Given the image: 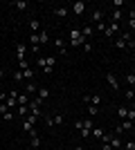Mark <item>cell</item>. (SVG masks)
<instances>
[{
  "mask_svg": "<svg viewBox=\"0 0 135 150\" xmlns=\"http://www.w3.org/2000/svg\"><path fill=\"white\" fill-rule=\"evenodd\" d=\"M84 43H86V38L81 36V29H79V27H72L70 29V45L72 47H81Z\"/></svg>",
  "mask_w": 135,
  "mask_h": 150,
  "instance_id": "6da1fadb",
  "label": "cell"
},
{
  "mask_svg": "<svg viewBox=\"0 0 135 150\" xmlns=\"http://www.w3.org/2000/svg\"><path fill=\"white\" fill-rule=\"evenodd\" d=\"M41 105H43V101H39L36 96H32V99H29V103H27L29 114H34V117H39V119H41Z\"/></svg>",
  "mask_w": 135,
  "mask_h": 150,
  "instance_id": "7a4b0ae2",
  "label": "cell"
},
{
  "mask_svg": "<svg viewBox=\"0 0 135 150\" xmlns=\"http://www.w3.org/2000/svg\"><path fill=\"white\" fill-rule=\"evenodd\" d=\"M117 34H119V23H106V29H104V36L106 38H115Z\"/></svg>",
  "mask_w": 135,
  "mask_h": 150,
  "instance_id": "3957f363",
  "label": "cell"
},
{
  "mask_svg": "<svg viewBox=\"0 0 135 150\" xmlns=\"http://www.w3.org/2000/svg\"><path fill=\"white\" fill-rule=\"evenodd\" d=\"M117 38L126 45V50H129V47L133 50V47H135V38H133V34H131V31H119V36H117Z\"/></svg>",
  "mask_w": 135,
  "mask_h": 150,
  "instance_id": "277c9868",
  "label": "cell"
},
{
  "mask_svg": "<svg viewBox=\"0 0 135 150\" xmlns=\"http://www.w3.org/2000/svg\"><path fill=\"white\" fill-rule=\"evenodd\" d=\"M133 128H135V123H133V121H129V119H122V123H119V125L115 128V134L119 137L122 132H129V130H133Z\"/></svg>",
  "mask_w": 135,
  "mask_h": 150,
  "instance_id": "5b68a950",
  "label": "cell"
},
{
  "mask_svg": "<svg viewBox=\"0 0 135 150\" xmlns=\"http://www.w3.org/2000/svg\"><path fill=\"white\" fill-rule=\"evenodd\" d=\"M92 128H95V121H92V117H88V119L84 121V128H81V132H79V134H81L84 139H88L90 132H92Z\"/></svg>",
  "mask_w": 135,
  "mask_h": 150,
  "instance_id": "8992f818",
  "label": "cell"
},
{
  "mask_svg": "<svg viewBox=\"0 0 135 150\" xmlns=\"http://www.w3.org/2000/svg\"><path fill=\"white\" fill-rule=\"evenodd\" d=\"M106 83H108L110 85V90H113V92H119V81H117V76L113 74V72H108V74H106Z\"/></svg>",
  "mask_w": 135,
  "mask_h": 150,
  "instance_id": "52a82bcc",
  "label": "cell"
},
{
  "mask_svg": "<svg viewBox=\"0 0 135 150\" xmlns=\"http://www.w3.org/2000/svg\"><path fill=\"white\" fill-rule=\"evenodd\" d=\"M45 123H47V125H61V123H63V114L54 112L52 117H45Z\"/></svg>",
  "mask_w": 135,
  "mask_h": 150,
  "instance_id": "ba28073f",
  "label": "cell"
},
{
  "mask_svg": "<svg viewBox=\"0 0 135 150\" xmlns=\"http://www.w3.org/2000/svg\"><path fill=\"white\" fill-rule=\"evenodd\" d=\"M25 54H27V45L25 43H16V61H27L25 58Z\"/></svg>",
  "mask_w": 135,
  "mask_h": 150,
  "instance_id": "9c48e42d",
  "label": "cell"
},
{
  "mask_svg": "<svg viewBox=\"0 0 135 150\" xmlns=\"http://www.w3.org/2000/svg\"><path fill=\"white\" fill-rule=\"evenodd\" d=\"M90 20H92L90 25H99V23H104V11H101V9H92V11H90Z\"/></svg>",
  "mask_w": 135,
  "mask_h": 150,
  "instance_id": "30bf717a",
  "label": "cell"
},
{
  "mask_svg": "<svg viewBox=\"0 0 135 150\" xmlns=\"http://www.w3.org/2000/svg\"><path fill=\"white\" fill-rule=\"evenodd\" d=\"M54 47H56V52L59 54H68V47H65V40L61 36H56L54 38Z\"/></svg>",
  "mask_w": 135,
  "mask_h": 150,
  "instance_id": "8fae6325",
  "label": "cell"
},
{
  "mask_svg": "<svg viewBox=\"0 0 135 150\" xmlns=\"http://www.w3.org/2000/svg\"><path fill=\"white\" fill-rule=\"evenodd\" d=\"M95 34H97V31H95V27H92V25H84V27H81V36H84L86 40H90Z\"/></svg>",
  "mask_w": 135,
  "mask_h": 150,
  "instance_id": "7c38bea8",
  "label": "cell"
},
{
  "mask_svg": "<svg viewBox=\"0 0 135 150\" xmlns=\"http://www.w3.org/2000/svg\"><path fill=\"white\" fill-rule=\"evenodd\" d=\"M84 103H88V105H99V103H101V96H99V94H88V96H84Z\"/></svg>",
  "mask_w": 135,
  "mask_h": 150,
  "instance_id": "4fadbf2b",
  "label": "cell"
},
{
  "mask_svg": "<svg viewBox=\"0 0 135 150\" xmlns=\"http://www.w3.org/2000/svg\"><path fill=\"white\" fill-rule=\"evenodd\" d=\"M84 11H86V2H81V0L72 2V13H74V16H81Z\"/></svg>",
  "mask_w": 135,
  "mask_h": 150,
  "instance_id": "5bb4252c",
  "label": "cell"
},
{
  "mask_svg": "<svg viewBox=\"0 0 135 150\" xmlns=\"http://www.w3.org/2000/svg\"><path fill=\"white\" fill-rule=\"evenodd\" d=\"M25 92L29 94V96H36V92H39V85L34 81H27V85H25Z\"/></svg>",
  "mask_w": 135,
  "mask_h": 150,
  "instance_id": "9a60e30c",
  "label": "cell"
},
{
  "mask_svg": "<svg viewBox=\"0 0 135 150\" xmlns=\"http://www.w3.org/2000/svg\"><path fill=\"white\" fill-rule=\"evenodd\" d=\"M29 141H32V148H41V137H39V132H36V130L29 132Z\"/></svg>",
  "mask_w": 135,
  "mask_h": 150,
  "instance_id": "2e32d148",
  "label": "cell"
},
{
  "mask_svg": "<svg viewBox=\"0 0 135 150\" xmlns=\"http://www.w3.org/2000/svg\"><path fill=\"white\" fill-rule=\"evenodd\" d=\"M52 13H54L56 18H68V7H54Z\"/></svg>",
  "mask_w": 135,
  "mask_h": 150,
  "instance_id": "e0dca14e",
  "label": "cell"
},
{
  "mask_svg": "<svg viewBox=\"0 0 135 150\" xmlns=\"http://www.w3.org/2000/svg\"><path fill=\"white\" fill-rule=\"evenodd\" d=\"M47 96H50V90H47V88H43V85H39V92H36V99H39V101H45Z\"/></svg>",
  "mask_w": 135,
  "mask_h": 150,
  "instance_id": "ac0fdd59",
  "label": "cell"
},
{
  "mask_svg": "<svg viewBox=\"0 0 135 150\" xmlns=\"http://www.w3.org/2000/svg\"><path fill=\"white\" fill-rule=\"evenodd\" d=\"M110 148H113V150H119V148H122V139L117 137L115 132H113V139H110Z\"/></svg>",
  "mask_w": 135,
  "mask_h": 150,
  "instance_id": "d6986e66",
  "label": "cell"
},
{
  "mask_svg": "<svg viewBox=\"0 0 135 150\" xmlns=\"http://www.w3.org/2000/svg\"><path fill=\"white\" fill-rule=\"evenodd\" d=\"M29 99H32V96H29L27 92H18V105H27Z\"/></svg>",
  "mask_w": 135,
  "mask_h": 150,
  "instance_id": "ffe728a7",
  "label": "cell"
},
{
  "mask_svg": "<svg viewBox=\"0 0 135 150\" xmlns=\"http://www.w3.org/2000/svg\"><path fill=\"white\" fill-rule=\"evenodd\" d=\"M29 31H32V34H39V31H41V23L36 18L29 20Z\"/></svg>",
  "mask_w": 135,
  "mask_h": 150,
  "instance_id": "44dd1931",
  "label": "cell"
},
{
  "mask_svg": "<svg viewBox=\"0 0 135 150\" xmlns=\"http://www.w3.org/2000/svg\"><path fill=\"white\" fill-rule=\"evenodd\" d=\"M11 7H16L18 11H25L29 5H27V0H16V2H11Z\"/></svg>",
  "mask_w": 135,
  "mask_h": 150,
  "instance_id": "7402d4cb",
  "label": "cell"
},
{
  "mask_svg": "<svg viewBox=\"0 0 135 150\" xmlns=\"http://www.w3.org/2000/svg\"><path fill=\"white\" fill-rule=\"evenodd\" d=\"M122 20V9H113V13H110V23H119Z\"/></svg>",
  "mask_w": 135,
  "mask_h": 150,
  "instance_id": "603a6c76",
  "label": "cell"
},
{
  "mask_svg": "<svg viewBox=\"0 0 135 150\" xmlns=\"http://www.w3.org/2000/svg\"><path fill=\"white\" fill-rule=\"evenodd\" d=\"M14 112H16V117H27V114H29V110H27V105H18Z\"/></svg>",
  "mask_w": 135,
  "mask_h": 150,
  "instance_id": "cb8c5ba5",
  "label": "cell"
},
{
  "mask_svg": "<svg viewBox=\"0 0 135 150\" xmlns=\"http://www.w3.org/2000/svg\"><path fill=\"white\" fill-rule=\"evenodd\" d=\"M124 81H126V85H129V88H133V85H135V72H129V74L124 76Z\"/></svg>",
  "mask_w": 135,
  "mask_h": 150,
  "instance_id": "d4e9b609",
  "label": "cell"
},
{
  "mask_svg": "<svg viewBox=\"0 0 135 150\" xmlns=\"http://www.w3.org/2000/svg\"><path fill=\"white\" fill-rule=\"evenodd\" d=\"M90 137H95V139H101L104 137V128H92V132H90Z\"/></svg>",
  "mask_w": 135,
  "mask_h": 150,
  "instance_id": "484cf974",
  "label": "cell"
},
{
  "mask_svg": "<svg viewBox=\"0 0 135 150\" xmlns=\"http://www.w3.org/2000/svg\"><path fill=\"white\" fill-rule=\"evenodd\" d=\"M129 29H131V34L135 31V9L129 13Z\"/></svg>",
  "mask_w": 135,
  "mask_h": 150,
  "instance_id": "4316f807",
  "label": "cell"
},
{
  "mask_svg": "<svg viewBox=\"0 0 135 150\" xmlns=\"http://www.w3.org/2000/svg\"><path fill=\"white\" fill-rule=\"evenodd\" d=\"M47 40H50V34H47L45 29H41V31H39V43L43 45V43H47Z\"/></svg>",
  "mask_w": 135,
  "mask_h": 150,
  "instance_id": "83f0119b",
  "label": "cell"
},
{
  "mask_svg": "<svg viewBox=\"0 0 135 150\" xmlns=\"http://www.w3.org/2000/svg\"><path fill=\"white\" fill-rule=\"evenodd\" d=\"M47 58H50V56H39V58H36V65H39L41 69H45V67H47Z\"/></svg>",
  "mask_w": 135,
  "mask_h": 150,
  "instance_id": "f1b7e54d",
  "label": "cell"
},
{
  "mask_svg": "<svg viewBox=\"0 0 135 150\" xmlns=\"http://www.w3.org/2000/svg\"><path fill=\"white\" fill-rule=\"evenodd\" d=\"M117 114H119V119H126V117H129V108L119 105V108H117Z\"/></svg>",
  "mask_w": 135,
  "mask_h": 150,
  "instance_id": "f546056e",
  "label": "cell"
},
{
  "mask_svg": "<svg viewBox=\"0 0 135 150\" xmlns=\"http://www.w3.org/2000/svg\"><path fill=\"white\" fill-rule=\"evenodd\" d=\"M20 72H23V76H25V79L34 81V72H32V67H27V69H20Z\"/></svg>",
  "mask_w": 135,
  "mask_h": 150,
  "instance_id": "4dcf8cb0",
  "label": "cell"
},
{
  "mask_svg": "<svg viewBox=\"0 0 135 150\" xmlns=\"http://www.w3.org/2000/svg\"><path fill=\"white\" fill-rule=\"evenodd\" d=\"M88 114L90 117H97L99 114V105H88Z\"/></svg>",
  "mask_w": 135,
  "mask_h": 150,
  "instance_id": "1f68e13d",
  "label": "cell"
},
{
  "mask_svg": "<svg viewBox=\"0 0 135 150\" xmlns=\"http://www.w3.org/2000/svg\"><path fill=\"white\" fill-rule=\"evenodd\" d=\"M124 96H126V99H129V101H135V92H133V90H131V88H126V92H124Z\"/></svg>",
  "mask_w": 135,
  "mask_h": 150,
  "instance_id": "d6a6232c",
  "label": "cell"
},
{
  "mask_svg": "<svg viewBox=\"0 0 135 150\" xmlns=\"http://www.w3.org/2000/svg\"><path fill=\"white\" fill-rule=\"evenodd\" d=\"M81 47H84V52H86V54H90V52H92V43H90V40H86V43L81 45Z\"/></svg>",
  "mask_w": 135,
  "mask_h": 150,
  "instance_id": "836d02e7",
  "label": "cell"
},
{
  "mask_svg": "<svg viewBox=\"0 0 135 150\" xmlns=\"http://www.w3.org/2000/svg\"><path fill=\"white\" fill-rule=\"evenodd\" d=\"M7 112H11V110L7 108V103H0V117H5Z\"/></svg>",
  "mask_w": 135,
  "mask_h": 150,
  "instance_id": "e575fe53",
  "label": "cell"
},
{
  "mask_svg": "<svg viewBox=\"0 0 135 150\" xmlns=\"http://www.w3.org/2000/svg\"><path fill=\"white\" fill-rule=\"evenodd\" d=\"M14 81H25V76H23V72H14Z\"/></svg>",
  "mask_w": 135,
  "mask_h": 150,
  "instance_id": "d590c367",
  "label": "cell"
},
{
  "mask_svg": "<svg viewBox=\"0 0 135 150\" xmlns=\"http://www.w3.org/2000/svg\"><path fill=\"white\" fill-rule=\"evenodd\" d=\"M124 150H135V141H133V139H131V141H126V144H124Z\"/></svg>",
  "mask_w": 135,
  "mask_h": 150,
  "instance_id": "8d00e7d4",
  "label": "cell"
},
{
  "mask_svg": "<svg viewBox=\"0 0 135 150\" xmlns=\"http://www.w3.org/2000/svg\"><path fill=\"white\" fill-rule=\"evenodd\" d=\"M126 119H129V121H133V123H135V110H133V108H129V117H126Z\"/></svg>",
  "mask_w": 135,
  "mask_h": 150,
  "instance_id": "74e56055",
  "label": "cell"
},
{
  "mask_svg": "<svg viewBox=\"0 0 135 150\" xmlns=\"http://www.w3.org/2000/svg\"><path fill=\"white\" fill-rule=\"evenodd\" d=\"M74 128H77V130L81 132V128H84V121H81V119H77V121H74Z\"/></svg>",
  "mask_w": 135,
  "mask_h": 150,
  "instance_id": "f35d334b",
  "label": "cell"
},
{
  "mask_svg": "<svg viewBox=\"0 0 135 150\" xmlns=\"http://www.w3.org/2000/svg\"><path fill=\"white\" fill-rule=\"evenodd\" d=\"M113 7H117V9H119V7H124V2H122V0H113Z\"/></svg>",
  "mask_w": 135,
  "mask_h": 150,
  "instance_id": "ab89813d",
  "label": "cell"
},
{
  "mask_svg": "<svg viewBox=\"0 0 135 150\" xmlns=\"http://www.w3.org/2000/svg\"><path fill=\"white\" fill-rule=\"evenodd\" d=\"M101 150H113V148H110V144H101Z\"/></svg>",
  "mask_w": 135,
  "mask_h": 150,
  "instance_id": "60d3db41",
  "label": "cell"
},
{
  "mask_svg": "<svg viewBox=\"0 0 135 150\" xmlns=\"http://www.w3.org/2000/svg\"><path fill=\"white\" fill-rule=\"evenodd\" d=\"M0 79H5V69L0 67Z\"/></svg>",
  "mask_w": 135,
  "mask_h": 150,
  "instance_id": "b9f144b4",
  "label": "cell"
},
{
  "mask_svg": "<svg viewBox=\"0 0 135 150\" xmlns=\"http://www.w3.org/2000/svg\"><path fill=\"white\" fill-rule=\"evenodd\" d=\"M74 150H84V146H74Z\"/></svg>",
  "mask_w": 135,
  "mask_h": 150,
  "instance_id": "7bdbcfd3",
  "label": "cell"
},
{
  "mask_svg": "<svg viewBox=\"0 0 135 150\" xmlns=\"http://www.w3.org/2000/svg\"><path fill=\"white\" fill-rule=\"evenodd\" d=\"M131 90H133V92H135V85H133V88H131Z\"/></svg>",
  "mask_w": 135,
  "mask_h": 150,
  "instance_id": "ee69618b",
  "label": "cell"
}]
</instances>
